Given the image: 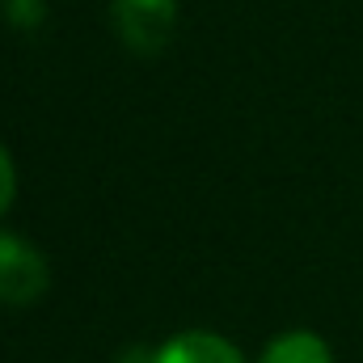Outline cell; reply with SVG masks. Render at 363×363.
<instances>
[{
  "mask_svg": "<svg viewBox=\"0 0 363 363\" xmlns=\"http://www.w3.org/2000/svg\"><path fill=\"white\" fill-rule=\"evenodd\" d=\"M152 363H245V359H241V351H237L228 338L194 330V334L169 338V342L152 355Z\"/></svg>",
  "mask_w": 363,
  "mask_h": 363,
  "instance_id": "obj_3",
  "label": "cell"
},
{
  "mask_svg": "<svg viewBox=\"0 0 363 363\" xmlns=\"http://www.w3.org/2000/svg\"><path fill=\"white\" fill-rule=\"evenodd\" d=\"M114 30L135 55H161L178 26V0H114Z\"/></svg>",
  "mask_w": 363,
  "mask_h": 363,
  "instance_id": "obj_1",
  "label": "cell"
},
{
  "mask_svg": "<svg viewBox=\"0 0 363 363\" xmlns=\"http://www.w3.org/2000/svg\"><path fill=\"white\" fill-rule=\"evenodd\" d=\"M13 194H17V174H13V161H9V152L0 148V216L9 211Z\"/></svg>",
  "mask_w": 363,
  "mask_h": 363,
  "instance_id": "obj_6",
  "label": "cell"
},
{
  "mask_svg": "<svg viewBox=\"0 0 363 363\" xmlns=\"http://www.w3.org/2000/svg\"><path fill=\"white\" fill-rule=\"evenodd\" d=\"M258 363H334V359H330V347H325L317 334L296 330V334L274 338L271 347L262 351V359Z\"/></svg>",
  "mask_w": 363,
  "mask_h": 363,
  "instance_id": "obj_4",
  "label": "cell"
},
{
  "mask_svg": "<svg viewBox=\"0 0 363 363\" xmlns=\"http://www.w3.org/2000/svg\"><path fill=\"white\" fill-rule=\"evenodd\" d=\"M0 9H4V21L17 30H38L47 17V0H0Z\"/></svg>",
  "mask_w": 363,
  "mask_h": 363,
  "instance_id": "obj_5",
  "label": "cell"
},
{
  "mask_svg": "<svg viewBox=\"0 0 363 363\" xmlns=\"http://www.w3.org/2000/svg\"><path fill=\"white\" fill-rule=\"evenodd\" d=\"M47 283H51L47 258L30 241L0 233V304H13V308L34 304L47 291Z\"/></svg>",
  "mask_w": 363,
  "mask_h": 363,
  "instance_id": "obj_2",
  "label": "cell"
}]
</instances>
